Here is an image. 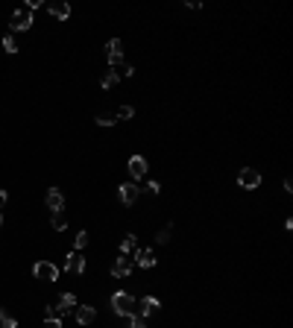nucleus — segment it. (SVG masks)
Here are the masks:
<instances>
[{
  "mask_svg": "<svg viewBox=\"0 0 293 328\" xmlns=\"http://www.w3.org/2000/svg\"><path fill=\"white\" fill-rule=\"evenodd\" d=\"M65 226H68L65 208H62V211H53V229H56V232H65Z\"/></svg>",
  "mask_w": 293,
  "mask_h": 328,
  "instance_id": "16",
  "label": "nucleus"
},
{
  "mask_svg": "<svg viewBox=\"0 0 293 328\" xmlns=\"http://www.w3.org/2000/svg\"><path fill=\"white\" fill-rule=\"evenodd\" d=\"M47 208H50V211H62V208H65V197H62V190H59V187H50V190H47Z\"/></svg>",
  "mask_w": 293,
  "mask_h": 328,
  "instance_id": "10",
  "label": "nucleus"
},
{
  "mask_svg": "<svg viewBox=\"0 0 293 328\" xmlns=\"http://www.w3.org/2000/svg\"><path fill=\"white\" fill-rule=\"evenodd\" d=\"M138 249V237L135 234H126L123 240H120V255H129V252H135Z\"/></svg>",
  "mask_w": 293,
  "mask_h": 328,
  "instance_id": "15",
  "label": "nucleus"
},
{
  "mask_svg": "<svg viewBox=\"0 0 293 328\" xmlns=\"http://www.w3.org/2000/svg\"><path fill=\"white\" fill-rule=\"evenodd\" d=\"M97 123H100V126H115L117 123L115 112H100V115H97Z\"/></svg>",
  "mask_w": 293,
  "mask_h": 328,
  "instance_id": "18",
  "label": "nucleus"
},
{
  "mask_svg": "<svg viewBox=\"0 0 293 328\" xmlns=\"http://www.w3.org/2000/svg\"><path fill=\"white\" fill-rule=\"evenodd\" d=\"M135 308H138V302H135L129 293H115V296H112V311H115L117 316H132Z\"/></svg>",
  "mask_w": 293,
  "mask_h": 328,
  "instance_id": "1",
  "label": "nucleus"
},
{
  "mask_svg": "<svg viewBox=\"0 0 293 328\" xmlns=\"http://www.w3.org/2000/svg\"><path fill=\"white\" fill-rule=\"evenodd\" d=\"M33 276L38 281H56L59 279V267L56 264H50V261H38L33 267Z\"/></svg>",
  "mask_w": 293,
  "mask_h": 328,
  "instance_id": "4",
  "label": "nucleus"
},
{
  "mask_svg": "<svg viewBox=\"0 0 293 328\" xmlns=\"http://www.w3.org/2000/svg\"><path fill=\"white\" fill-rule=\"evenodd\" d=\"M117 194H120V202H123V205H135L138 197H141V187L135 185V182H126V185L117 187Z\"/></svg>",
  "mask_w": 293,
  "mask_h": 328,
  "instance_id": "6",
  "label": "nucleus"
},
{
  "mask_svg": "<svg viewBox=\"0 0 293 328\" xmlns=\"http://www.w3.org/2000/svg\"><path fill=\"white\" fill-rule=\"evenodd\" d=\"M129 272H132V261H129V255H117L115 261H112V276H115V279H126Z\"/></svg>",
  "mask_w": 293,
  "mask_h": 328,
  "instance_id": "7",
  "label": "nucleus"
},
{
  "mask_svg": "<svg viewBox=\"0 0 293 328\" xmlns=\"http://www.w3.org/2000/svg\"><path fill=\"white\" fill-rule=\"evenodd\" d=\"M135 261H138V267L150 269L155 267V252L152 249H135Z\"/></svg>",
  "mask_w": 293,
  "mask_h": 328,
  "instance_id": "11",
  "label": "nucleus"
},
{
  "mask_svg": "<svg viewBox=\"0 0 293 328\" xmlns=\"http://www.w3.org/2000/svg\"><path fill=\"white\" fill-rule=\"evenodd\" d=\"M59 302H62L65 311H70V308H76V296H73V293H62V296H59Z\"/></svg>",
  "mask_w": 293,
  "mask_h": 328,
  "instance_id": "19",
  "label": "nucleus"
},
{
  "mask_svg": "<svg viewBox=\"0 0 293 328\" xmlns=\"http://www.w3.org/2000/svg\"><path fill=\"white\" fill-rule=\"evenodd\" d=\"M0 328H18V322H15V316L6 314V311H0Z\"/></svg>",
  "mask_w": 293,
  "mask_h": 328,
  "instance_id": "21",
  "label": "nucleus"
},
{
  "mask_svg": "<svg viewBox=\"0 0 293 328\" xmlns=\"http://www.w3.org/2000/svg\"><path fill=\"white\" fill-rule=\"evenodd\" d=\"M129 328H147V316H135V314H132V316H129Z\"/></svg>",
  "mask_w": 293,
  "mask_h": 328,
  "instance_id": "23",
  "label": "nucleus"
},
{
  "mask_svg": "<svg viewBox=\"0 0 293 328\" xmlns=\"http://www.w3.org/2000/svg\"><path fill=\"white\" fill-rule=\"evenodd\" d=\"M88 246V232H79L76 234V249H85Z\"/></svg>",
  "mask_w": 293,
  "mask_h": 328,
  "instance_id": "26",
  "label": "nucleus"
},
{
  "mask_svg": "<svg viewBox=\"0 0 293 328\" xmlns=\"http://www.w3.org/2000/svg\"><path fill=\"white\" fill-rule=\"evenodd\" d=\"M237 185L246 187V190H255V187L261 185V173L252 170V167H244V170L237 173Z\"/></svg>",
  "mask_w": 293,
  "mask_h": 328,
  "instance_id": "5",
  "label": "nucleus"
},
{
  "mask_svg": "<svg viewBox=\"0 0 293 328\" xmlns=\"http://www.w3.org/2000/svg\"><path fill=\"white\" fill-rule=\"evenodd\" d=\"M6 199H9V194H6V190H0V208L6 205Z\"/></svg>",
  "mask_w": 293,
  "mask_h": 328,
  "instance_id": "29",
  "label": "nucleus"
},
{
  "mask_svg": "<svg viewBox=\"0 0 293 328\" xmlns=\"http://www.w3.org/2000/svg\"><path fill=\"white\" fill-rule=\"evenodd\" d=\"M138 305H141V316H152L155 311H158V308H162L155 296H144V299H141Z\"/></svg>",
  "mask_w": 293,
  "mask_h": 328,
  "instance_id": "14",
  "label": "nucleus"
},
{
  "mask_svg": "<svg viewBox=\"0 0 293 328\" xmlns=\"http://www.w3.org/2000/svg\"><path fill=\"white\" fill-rule=\"evenodd\" d=\"M0 226H3V211H0Z\"/></svg>",
  "mask_w": 293,
  "mask_h": 328,
  "instance_id": "30",
  "label": "nucleus"
},
{
  "mask_svg": "<svg viewBox=\"0 0 293 328\" xmlns=\"http://www.w3.org/2000/svg\"><path fill=\"white\" fill-rule=\"evenodd\" d=\"M44 328H62V319H50V316H47V319H44Z\"/></svg>",
  "mask_w": 293,
  "mask_h": 328,
  "instance_id": "27",
  "label": "nucleus"
},
{
  "mask_svg": "<svg viewBox=\"0 0 293 328\" xmlns=\"http://www.w3.org/2000/svg\"><path fill=\"white\" fill-rule=\"evenodd\" d=\"M94 316H97V311H94L91 305H82V308H76V322H79V325H91Z\"/></svg>",
  "mask_w": 293,
  "mask_h": 328,
  "instance_id": "13",
  "label": "nucleus"
},
{
  "mask_svg": "<svg viewBox=\"0 0 293 328\" xmlns=\"http://www.w3.org/2000/svg\"><path fill=\"white\" fill-rule=\"evenodd\" d=\"M105 59H109L112 68H120V65H123V41H120V38H112V41L105 44Z\"/></svg>",
  "mask_w": 293,
  "mask_h": 328,
  "instance_id": "3",
  "label": "nucleus"
},
{
  "mask_svg": "<svg viewBox=\"0 0 293 328\" xmlns=\"http://www.w3.org/2000/svg\"><path fill=\"white\" fill-rule=\"evenodd\" d=\"M65 269H68V272H73V276H79L82 269H85V258H82L79 252L68 255V261H65Z\"/></svg>",
  "mask_w": 293,
  "mask_h": 328,
  "instance_id": "12",
  "label": "nucleus"
},
{
  "mask_svg": "<svg viewBox=\"0 0 293 328\" xmlns=\"http://www.w3.org/2000/svg\"><path fill=\"white\" fill-rule=\"evenodd\" d=\"M65 314V308H62V302H53V305H47V316L50 319H59V316Z\"/></svg>",
  "mask_w": 293,
  "mask_h": 328,
  "instance_id": "20",
  "label": "nucleus"
},
{
  "mask_svg": "<svg viewBox=\"0 0 293 328\" xmlns=\"http://www.w3.org/2000/svg\"><path fill=\"white\" fill-rule=\"evenodd\" d=\"M9 26L12 30H18V33L30 30V26H33V12L26 9V6H23V9H15L12 12V18H9Z\"/></svg>",
  "mask_w": 293,
  "mask_h": 328,
  "instance_id": "2",
  "label": "nucleus"
},
{
  "mask_svg": "<svg viewBox=\"0 0 293 328\" xmlns=\"http://www.w3.org/2000/svg\"><path fill=\"white\" fill-rule=\"evenodd\" d=\"M170 232H173V226H170V223H167V226H164L162 232L155 234V240H158V243H167V240H170Z\"/></svg>",
  "mask_w": 293,
  "mask_h": 328,
  "instance_id": "24",
  "label": "nucleus"
},
{
  "mask_svg": "<svg viewBox=\"0 0 293 328\" xmlns=\"http://www.w3.org/2000/svg\"><path fill=\"white\" fill-rule=\"evenodd\" d=\"M132 115H135V108H132V105H120V108L115 112V117H117V120H129Z\"/></svg>",
  "mask_w": 293,
  "mask_h": 328,
  "instance_id": "22",
  "label": "nucleus"
},
{
  "mask_svg": "<svg viewBox=\"0 0 293 328\" xmlns=\"http://www.w3.org/2000/svg\"><path fill=\"white\" fill-rule=\"evenodd\" d=\"M129 173H132L135 182L144 179V176H147V158H144V155H132V158H129Z\"/></svg>",
  "mask_w": 293,
  "mask_h": 328,
  "instance_id": "8",
  "label": "nucleus"
},
{
  "mask_svg": "<svg viewBox=\"0 0 293 328\" xmlns=\"http://www.w3.org/2000/svg\"><path fill=\"white\" fill-rule=\"evenodd\" d=\"M47 9H50V15H53V18H59V21H68V18H70V6H68V3H62V0L47 3Z\"/></svg>",
  "mask_w": 293,
  "mask_h": 328,
  "instance_id": "9",
  "label": "nucleus"
},
{
  "mask_svg": "<svg viewBox=\"0 0 293 328\" xmlns=\"http://www.w3.org/2000/svg\"><path fill=\"white\" fill-rule=\"evenodd\" d=\"M3 50H6V53H18V41H15L12 35H6V38H3Z\"/></svg>",
  "mask_w": 293,
  "mask_h": 328,
  "instance_id": "25",
  "label": "nucleus"
},
{
  "mask_svg": "<svg viewBox=\"0 0 293 328\" xmlns=\"http://www.w3.org/2000/svg\"><path fill=\"white\" fill-rule=\"evenodd\" d=\"M117 79H120V76H117L115 70H105L103 76H100V85H103V88H115Z\"/></svg>",
  "mask_w": 293,
  "mask_h": 328,
  "instance_id": "17",
  "label": "nucleus"
},
{
  "mask_svg": "<svg viewBox=\"0 0 293 328\" xmlns=\"http://www.w3.org/2000/svg\"><path fill=\"white\" fill-rule=\"evenodd\" d=\"M144 190H147V194H158V190H162V185H158V182H150Z\"/></svg>",
  "mask_w": 293,
  "mask_h": 328,
  "instance_id": "28",
  "label": "nucleus"
}]
</instances>
